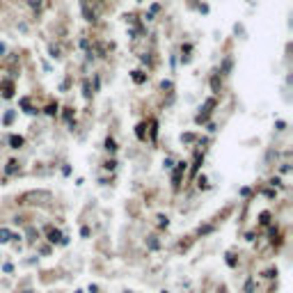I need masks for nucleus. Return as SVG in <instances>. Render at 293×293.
I'll list each match as a JSON object with an SVG mask.
<instances>
[{"label":"nucleus","instance_id":"obj_5","mask_svg":"<svg viewBox=\"0 0 293 293\" xmlns=\"http://www.w3.org/2000/svg\"><path fill=\"white\" fill-rule=\"evenodd\" d=\"M138 138H144V124H140V126H138Z\"/></svg>","mask_w":293,"mask_h":293},{"label":"nucleus","instance_id":"obj_6","mask_svg":"<svg viewBox=\"0 0 293 293\" xmlns=\"http://www.w3.org/2000/svg\"><path fill=\"white\" fill-rule=\"evenodd\" d=\"M2 53H5V46H2V44H0V55H2Z\"/></svg>","mask_w":293,"mask_h":293},{"label":"nucleus","instance_id":"obj_4","mask_svg":"<svg viewBox=\"0 0 293 293\" xmlns=\"http://www.w3.org/2000/svg\"><path fill=\"white\" fill-rule=\"evenodd\" d=\"M55 110H57V105H53V103H51V105L46 108V112H48V115H55Z\"/></svg>","mask_w":293,"mask_h":293},{"label":"nucleus","instance_id":"obj_1","mask_svg":"<svg viewBox=\"0 0 293 293\" xmlns=\"http://www.w3.org/2000/svg\"><path fill=\"white\" fill-rule=\"evenodd\" d=\"M9 142H12V147H14V149L23 147V138H21V135H12V138H9Z\"/></svg>","mask_w":293,"mask_h":293},{"label":"nucleus","instance_id":"obj_3","mask_svg":"<svg viewBox=\"0 0 293 293\" xmlns=\"http://www.w3.org/2000/svg\"><path fill=\"white\" fill-rule=\"evenodd\" d=\"M105 149H108V151H115V149H117V144H115V140H112V138L105 140Z\"/></svg>","mask_w":293,"mask_h":293},{"label":"nucleus","instance_id":"obj_2","mask_svg":"<svg viewBox=\"0 0 293 293\" xmlns=\"http://www.w3.org/2000/svg\"><path fill=\"white\" fill-rule=\"evenodd\" d=\"M133 80L135 82H144V80H147V76H144L142 71H133Z\"/></svg>","mask_w":293,"mask_h":293}]
</instances>
